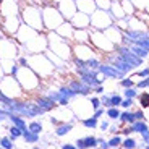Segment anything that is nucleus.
Wrapping results in <instances>:
<instances>
[{
    "instance_id": "f257e3e1",
    "label": "nucleus",
    "mask_w": 149,
    "mask_h": 149,
    "mask_svg": "<svg viewBox=\"0 0 149 149\" xmlns=\"http://www.w3.org/2000/svg\"><path fill=\"white\" fill-rule=\"evenodd\" d=\"M28 65L39 74V78H49L52 76L54 73V63L52 60L45 57L42 52H37V54H31L29 60H28Z\"/></svg>"
},
{
    "instance_id": "f03ea898",
    "label": "nucleus",
    "mask_w": 149,
    "mask_h": 149,
    "mask_svg": "<svg viewBox=\"0 0 149 149\" xmlns=\"http://www.w3.org/2000/svg\"><path fill=\"white\" fill-rule=\"evenodd\" d=\"M16 79H18V83L21 84V88L24 89V93H31V91L37 89V88H39V81H41L39 74H37L29 65H28V67L23 65V67H19L18 70H16Z\"/></svg>"
},
{
    "instance_id": "7ed1b4c3",
    "label": "nucleus",
    "mask_w": 149,
    "mask_h": 149,
    "mask_svg": "<svg viewBox=\"0 0 149 149\" xmlns=\"http://www.w3.org/2000/svg\"><path fill=\"white\" fill-rule=\"evenodd\" d=\"M47 41H49V47L52 49V52L57 54L62 60H70L73 57V50H71V45L65 41V37L58 36L57 33H49L47 36Z\"/></svg>"
},
{
    "instance_id": "20e7f679",
    "label": "nucleus",
    "mask_w": 149,
    "mask_h": 149,
    "mask_svg": "<svg viewBox=\"0 0 149 149\" xmlns=\"http://www.w3.org/2000/svg\"><path fill=\"white\" fill-rule=\"evenodd\" d=\"M21 13V19L24 21V24L34 28L36 31H44V21H42V11L39 10V7L36 5H26L19 10Z\"/></svg>"
},
{
    "instance_id": "39448f33",
    "label": "nucleus",
    "mask_w": 149,
    "mask_h": 149,
    "mask_svg": "<svg viewBox=\"0 0 149 149\" xmlns=\"http://www.w3.org/2000/svg\"><path fill=\"white\" fill-rule=\"evenodd\" d=\"M89 44L97 52H102V54H110L115 50V44L105 36L104 31H99V29H93L89 33Z\"/></svg>"
},
{
    "instance_id": "423d86ee",
    "label": "nucleus",
    "mask_w": 149,
    "mask_h": 149,
    "mask_svg": "<svg viewBox=\"0 0 149 149\" xmlns=\"http://www.w3.org/2000/svg\"><path fill=\"white\" fill-rule=\"evenodd\" d=\"M42 21H44L45 29L54 31L63 23V16H62L58 8L52 7V5H45V7L42 8Z\"/></svg>"
},
{
    "instance_id": "0eeeda50",
    "label": "nucleus",
    "mask_w": 149,
    "mask_h": 149,
    "mask_svg": "<svg viewBox=\"0 0 149 149\" xmlns=\"http://www.w3.org/2000/svg\"><path fill=\"white\" fill-rule=\"evenodd\" d=\"M115 23L113 16L110 15L109 10H101V8H96V10L91 13V28L93 29H99L104 31L109 26H112Z\"/></svg>"
},
{
    "instance_id": "6e6552de",
    "label": "nucleus",
    "mask_w": 149,
    "mask_h": 149,
    "mask_svg": "<svg viewBox=\"0 0 149 149\" xmlns=\"http://www.w3.org/2000/svg\"><path fill=\"white\" fill-rule=\"evenodd\" d=\"M0 89L10 99H18V97H21L24 94V89L21 88L18 79H15L10 74H7V76H3V78L0 79Z\"/></svg>"
},
{
    "instance_id": "1a4fd4ad",
    "label": "nucleus",
    "mask_w": 149,
    "mask_h": 149,
    "mask_svg": "<svg viewBox=\"0 0 149 149\" xmlns=\"http://www.w3.org/2000/svg\"><path fill=\"white\" fill-rule=\"evenodd\" d=\"M73 50V57H76L78 60H83V62H88V60L94 58L96 57V49L91 44H76L71 47Z\"/></svg>"
},
{
    "instance_id": "9d476101",
    "label": "nucleus",
    "mask_w": 149,
    "mask_h": 149,
    "mask_svg": "<svg viewBox=\"0 0 149 149\" xmlns=\"http://www.w3.org/2000/svg\"><path fill=\"white\" fill-rule=\"evenodd\" d=\"M19 5L16 0H2L0 2V16L2 19L11 18V16H21L19 13Z\"/></svg>"
},
{
    "instance_id": "9b49d317",
    "label": "nucleus",
    "mask_w": 149,
    "mask_h": 149,
    "mask_svg": "<svg viewBox=\"0 0 149 149\" xmlns=\"http://www.w3.org/2000/svg\"><path fill=\"white\" fill-rule=\"evenodd\" d=\"M18 54V47L11 39H3L0 41V58L2 60H11Z\"/></svg>"
},
{
    "instance_id": "f8f14e48",
    "label": "nucleus",
    "mask_w": 149,
    "mask_h": 149,
    "mask_svg": "<svg viewBox=\"0 0 149 149\" xmlns=\"http://www.w3.org/2000/svg\"><path fill=\"white\" fill-rule=\"evenodd\" d=\"M70 23L73 24L74 29H86V28L91 26V15L76 10V13L70 18Z\"/></svg>"
},
{
    "instance_id": "ddd939ff",
    "label": "nucleus",
    "mask_w": 149,
    "mask_h": 149,
    "mask_svg": "<svg viewBox=\"0 0 149 149\" xmlns=\"http://www.w3.org/2000/svg\"><path fill=\"white\" fill-rule=\"evenodd\" d=\"M24 45H26V49L29 50V52H33V54L42 52V50H44V49L47 47V37L37 33L36 36H34L33 39H31V41H28Z\"/></svg>"
},
{
    "instance_id": "4468645a",
    "label": "nucleus",
    "mask_w": 149,
    "mask_h": 149,
    "mask_svg": "<svg viewBox=\"0 0 149 149\" xmlns=\"http://www.w3.org/2000/svg\"><path fill=\"white\" fill-rule=\"evenodd\" d=\"M57 8L60 10V13H62V16H63L65 19H70L71 16L76 13V10H78L74 0H62V2L57 3Z\"/></svg>"
},
{
    "instance_id": "2eb2a0df",
    "label": "nucleus",
    "mask_w": 149,
    "mask_h": 149,
    "mask_svg": "<svg viewBox=\"0 0 149 149\" xmlns=\"http://www.w3.org/2000/svg\"><path fill=\"white\" fill-rule=\"evenodd\" d=\"M104 33H105V36L110 39L113 44H122V41H123V33H122V29L120 28H117L115 24H112V26H109L107 29H104Z\"/></svg>"
},
{
    "instance_id": "dca6fc26",
    "label": "nucleus",
    "mask_w": 149,
    "mask_h": 149,
    "mask_svg": "<svg viewBox=\"0 0 149 149\" xmlns=\"http://www.w3.org/2000/svg\"><path fill=\"white\" fill-rule=\"evenodd\" d=\"M57 34L62 37H65V39H68V41H71L73 39V33H74V28L73 24L70 23V19H67V21H63L62 24H60L58 28H57Z\"/></svg>"
},
{
    "instance_id": "f3484780",
    "label": "nucleus",
    "mask_w": 149,
    "mask_h": 149,
    "mask_svg": "<svg viewBox=\"0 0 149 149\" xmlns=\"http://www.w3.org/2000/svg\"><path fill=\"white\" fill-rule=\"evenodd\" d=\"M74 2H76V8L83 13H88V15H91L97 8L94 0H74Z\"/></svg>"
},
{
    "instance_id": "a211bd4d",
    "label": "nucleus",
    "mask_w": 149,
    "mask_h": 149,
    "mask_svg": "<svg viewBox=\"0 0 149 149\" xmlns=\"http://www.w3.org/2000/svg\"><path fill=\"white\" fill-rule=\"evenodd\" d=\"M89 33H91L89 28H86V29H74L71 41L78 42V44H89Z\"/></svg>"
},
{
    "instance_id": "6ab92c4d",
    "label": "nucleus",
    "mask_w": 149,
    "mask_h": 149,
    "mask_svg": "<svg viewBox=\"0 0 149 149\" xmlns=\"http://www.w3.org/2000/svg\"><path fill=\"white\" fill-rule=\"evenodd\" d=\"M110 15L113 16V19H122V18H125L127 16V13L123 11V7H122V3L120 2H112V5H110Z\"/></svg>"
},
{
    "instance_id": "aec40b11",
    "label": "nucleus",
    "mask_w": 149,
    "mask_h": 149,
    "mask_svg": "<svg viewBox=\"0 0 149 149\" xmlns=\"http://www.w3.org/2000/svg\"><path fill=\"white\" fill-rule=\"evenodd\" d=\"M120 3H122V7H123V11L127 13V16H128V15H134V13H136V10H138V8L134 7L133 0H122Z\"/></svg>"
},
{
    "instance_id": "412c9836",
    "label": "nucleus",
    "mask_w": 149,
    "mask_h": 149,
    "mask_svg": "<svg viewBox=\"0 0 149 149\" xmlns=\"http://www.w3.org/2000/svg\"><path fill=\"white\" fill-rule=\"evenodd\" d=\"M96 2V7L101 8V10H110L112 0H94Z\"/></svg>"
},
{
    "instance_id": "4be33fe9",
    "label": "nucleus",
    "mask_w": 149,
    "mask_h": 149,
    "mask_svg": "<svg viewBox=\"0 0 149 149\" xmlns=\"http://www.w3.org/2000/svg\"><path fill=\"white\" fill-rule=\"evenodd\" d=\"M139 104H141L143 109H148L149 107V93L139 94Z\"/></svg>"
},
{
    "instance_id": "5701e85b",
    "label": "nucleus",
    "mask_w": 149,
    "mask_h": 149,
    "mask_svg": "<svg viewBox=\"0 0 149 149\" xmlns=\"http://www.w3.org/2000/svg\"><path fill=\"white\" fill-rule=\"evenodd\" d=\"M107 115L110 117V118H118V117H120V110L115 107V105H112V107L107 110Z\"/></svg>"
},
{
    "instance_id": "b1692460",
    "label": "nucleus",
    "mask_w": 149,
    "mask_h": 149,
    "mask_svg": "<svg viewBox=\"0 0 149 149\" xmlns=\"http://www.w3.org/2000/svg\"><path fill=\"white\" fill-rule=\"evenodd\" d=\"M109 144H110V146H120V144H122V139H120V136H113Z\"/></svg>"
},
{
    "instance_id": "393cba45",
    "label": "nucleus",
    "mask_w": 149,
    "mask_h": 149,
    "mask_svg": "<svg viewBox=\"0 0 149 149\" xmlns=\"http://www.w3.org/2000/svg\"><path fill=\"white\" fill-rule=\"evenodd\" d=\"M120 84H122L123 88H131V86H134V84H133V79H131V78H128V79H123V81L120 83Z\"/></svg>"
},
{
    "instance_id": "a878e982",
    "label": "nucleus",
    "mask_w": 149,
    "mask_h": 149,
    "mask_svg": "<svg viewBox=\"0 0 149 149\" xmlns=\"http://www.w3.org/2000/svg\"><path fill=\"white\" fill-rule=\"evenodd\" d=\"M136 86H138V88H148L149 86V76H146V78L143 79V81H139Z\"/></svg>"
},
{
    "instance_id": "bb28decb",
    "label": "nucleus",
    "mask_w": 149,
    "mask_h": 149,
    "mask_svg": "<svg viewBox=\"0 0 149 149\" xmlns=\"http://www.w3.org/2000/svg\"><path fill=\"white\" fill-rule=\"evenodd\" d=\"M110 104L112 105H120V104H122V97H120V96H113V97H112V101H110Z\"/></svg>"
},
{
    "instance_id": "cd10ccee",
    "label": "nucleus",
    "mask_w": 149,
    "mask_h": 149,
    "mask_svg": "<svg viewBox=\"0 0 149 149\" xmlns=\"http://www.w3.org/2000/svg\"><path fill=\"white\" fill-rule=\"evenodd\" d=\"M125 94H127V97H130V99H131V97H134V96H136V91H134L133 88H127Z\"/></svg>"
},
{
    "instance_id": "c85d7f7f",
    "label": "nucleus",
    "mask_w": 149,
    "mask_h": 149,
    "mask_svg": "<svg viewBox=\"0 0 149 149\" xmlns=\"http://www.w3.org/2000/svg\"><path fill=\"white\" fill-rule=\"evenodd\" d=\"M122 146H125V148H130V146H131V148H133V146H136V143H134V139H127V141H123V144Z\"/></svg>"
},
{
    "instance_id": "c756f323",
    "label": "nucleus",
    "mask_w": 149,
    "mask_h": 149,
    "mask_svg": "<svg viewBox=\"0 0 149 149\" xmlns=\"http://www.w3.org/2000/svg\"><path fill=\"white\" fill-rule=\"evenodd\" d=\"M136 74H138V76H141V78H146V76H149V68H144V70H139Z\"/></svg>"
},
{
    "instance_id": "7c9ffc66",
    "label": "nucleus",
    "mask_w": 149,
    "mask_h": 149,
    "mask_svg": "<svg viewBox=\"0 0 149 149\" xmlns=\"http://www.w3.org/2000/svg\"><path fill=\"white\" fill-rule=\"evenodd\" d=\"M86 127H91V128H94L96 127V117H94V118H91V120H86Z\"/></svg>"
},
{
    "instance_id": "2f4dec72",
    "label": "nucleus",
    "mask_w": 149,
    "mask_h": 149,
    "mask_svg": "<svg viewBox=\"0 0 149 149\" xmlns=\"http://www.w3.org/2000/svg\"><path fill=\"white\" fill-rule=\"evenodd\" d=\"M131 104H133V101H131V99H125V101H122V105H123V107H130Z\"/></svg>"
},
{
    "instance_id": "473e14b6",
    "label": "nucleus",
    "mask_w": 149,
    "mask_h": 149,
    "mask_svg": "<svg viewBox=\"0 0 149 149\" xmlns=\"http://www.w3.org/2000/svg\"><path fill=\"white\" fill-rule=\"evenodd\" d=\"M3 74H5V70H3V67H2V62H0V79L3 78Z\"/></svg>"
},
{
    "instance_id": "72a5a7b5",
    "label": "nucleus",
    "mask_w": 149,
    "mask_h": 149,
    "mask_svg": "<svg viewBox=\"0 0 149 149\" xmlns=\"http://www.w3.org/2000/svg\"><path fill=\"white\" fill-rule=\"evenodd\" d=\"M101 128H102V130H107V128H109V122H102L101 123Z\"/></svg>"
},
{
    "instance_id": "f704fd0d",
    "label": "nucleus",
    "mask_w": 149,
    "mask_h": 149,
    "mask_svg": "<svg viewBox=\"0 0 149 149\" xmlns=\"http://www.w3.org/2000/svg\"><path fill=\"white\" fill-rule=\"evenodd\" d=\"M52 2H54V3L57 5V3H58V2H62V0H52Z\"/></svg>"
},
{
    "instance_id": "c9c22d12",
    "label": "nucleus",
    "mask_w": 149,
    "mask_h": 149,
    "mask_svg": "<svg viewBox=\"0 0 149 149\" xmlns=\"http://www.w3.org/2000/svg\"><path fill=\"white\" fill-rule=\"evenodd\" d=\"M112 2H122V0H112Z\"/></svg>"
}]
</instances>
